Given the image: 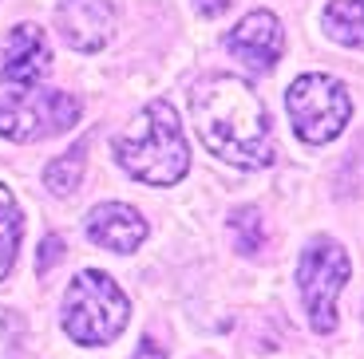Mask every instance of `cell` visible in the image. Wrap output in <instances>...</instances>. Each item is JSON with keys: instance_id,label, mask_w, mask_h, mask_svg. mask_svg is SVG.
<instances>
[{"instance_id": "1", "label": "cell", "mask_w": 364, "mask_h": 359, "mask_svg": "<svg viewBox=\"0 0 364 359\" xmlns=\"http://www.w3.org/2000/svg\"><path fill=\"white\" fill-rule=\"evenodd\" d=\"M191 115L194 131L214 158L242 166V170H262L273 162L269 118L246 79L214 75V79L198 83L191 95Z\"/></svg>"}, {"instance_id": "2", "label": "cell", "mask_w": 364, "mask_h": 359, "mask_svg": "<svg viewBox=\"0 0 364 359\" xmlns=\"http://www.w3.org/2000/svg\"><path fill=\"white\" fill-rule=\"evenodd\" d=\"M115 158L131 178L146 186H174L191 170V146L171 103L155 99L135 115L127 135L115 138Z\"/></svg>"}, {"instance_id": "3", "label": "cell", "mask_w": 364, "mask_h": 359, "mask_svg": "<svg viewBox=\"0 0 364 359\" xmlns=\"http://www.w3.org/2000/svg\"><path fill=\"white\" fill-rule=\"evenodd\" d=\"M131 320L127 292L100 269H83L68 285L64 297V332L80 348H107Z\"/></svg>"}, {"instance_id": "4", "label": "cell", "mask_w": 364, "mask_h": 359, "mask_svg": "<svg viewBox=\"0 0 364 359\" xmlns=\"http://www.w3.org/2000/svg\"><path fill=\"white\" fill-rule=\"evenodd\" d=\"M285 111H289L301 143L321 146L345 131L348 115H353V95L333 75H297L285 91Z\"/></svg>"}, {"instance_id": "5", "label": "cell", "mask_w": 364, "mask_h": 359, "mask_svg": "<svg viewBox=\"0 0 364 359\" xmlns=\"http://www.w3.org/2000/svg\"><path fill=\"white\" fill-rule=\"evenodd\" d=\"M348 277H353V260L333 237H313L305 245L297 265V285H301V300L309 308L313 332L325 336L337 328V297Z\"/></svg>"}, {"instance_id": "6", "label": "cell", "mask_w": 364, "mask_h": 359, "mask_svg": "<svg viewBox=\"0 0 364 359\" xmlns=\"http://www.w3.org/2000/svg\"><path fill=\"white\" fill-rule=\"evenodd\" d=\"M80 118V99L64 91L28 87L0 103V135L12 143H40V138L64 135Z\"/></svg>"}, {"instance_id": "7", "label": "cell", "mask_w": 364, "mask_h": 359, "mask_svg": "<svg viewBox=\"0 0 364 359\" xmlns=\"http://www.w3.org/2000/svg\"><path fill=\"white\" fill-rule=\"evenodd\" d=\"M55 28L68 48L100 52L115 32V9H111V0H64L55 9Z\"/></svg>"}, {"instance_id": "8", "label": "cell", "mask_w": 364, "mask_h": 359, "mask_svg": "<svg viewBox=\"0 0 364 359\" xmlns=\"http://www.w3.org/2000/svg\"><path fill=\"white\" fill-rule=\"evenodd\" d=\"M226 48H230V52H234L242 63L269 72L273 63L282 60V52H285L282 20L273 16V12H250V16L226 36Z\"/></svg>"}, {"instance_id": "9", "label": "cell", "mask_w": 364, "mask_h": 359, "mask_svg": "<svg viewBox=\"0 0 364 359\" xmlns=\"http://www.w3.org/2000/svg\"><path fill=\"white\" fill-rule=\"evenodd\" d=\"M52 52H48V40L36 24H20L9 32L4 40V67H0V79L12 83V87H36L44 79Z\"/></svg>"}, {"instance_id": "10", "label": "cell", "mask_w": 364, "mask_h": 359, "mask_svg": "<svg viewBox=\"0 0 364 359\" xmlns=\"http://www.w3.org/2000/svg\"><path fill=\"white\" fill-rule=\"evenodd\" d=\"M87 237L100 249L127 257L146 241V221L139 217V209L123 206V201H103L87 214Z\"/></svg>"}, {"instance_id": "11", "label": "cell", "mask_w": 364, "mask_h": 359, "mask_svg": "<svg viewBox=\"0 0 364 359\" xmlns=\"http://www.w3.org/2000/svg\"><path fill=\"white\" fill-rule=\"evenodd\" d=\"M321 24L337 44L364 48V0H328Z\"/></svg>"}, {"instance_id": "12", "label": "cell", "mask_w": 364, "mask_h": 359, "mask_svg": "<svg viewBox=\"0 0 364 359\" xmlns=\"http://www.w3.org/2000/svg\"><path fill=\"white\" fill-rule=\"evenodd\" d=\"M20 233H24V217H20V206H16V198H12V189L0 182V280L9 277L12 265H16Z\"/></svg>"}, {"instance_id": "13", "label": "cell", "mask_w": 364, "mask_h": 359, "mask_svg": "<svg viewBox=\"0 0 364 359\" xmlns=\"http://www.w3.org/2000/svg\"><path fill=\"white\" fill-rule=\"evenodd\" d=\"M83 166H87V143H75L68 154H60V158L48 162L44 170V186L52 189L55 198H68V194H75L83 182Z\"/></svg>"}, {"instance_id": "14", "label": "cell", "mask_w": 364, "mask_h": 359, "mask_svg": "<svg viewBox=\"0 0 364 359\" xmlns=\"http://www.w3.org/2000/svg\"><path fill=\"white\" fill-rule=\"evenodd\" d=\"M230 229H234V237H237V253H262L265 225H262V214H257V209H237Z\"/></svg>"}, {"instance_id": "15", "label": "cell", "mask_w": 364, "mask_h": 359, "mask_svg": "<svg viewBox=\"0 0 364 359\" xmlns=\"http://www.w3.org/2000/svg\"><path fill=\"white\" fill-rule=\"evenodd\" d=\"M60 257H64V241H60L55 233H52V237H44V245H40V257H36V272L44 277V272L52 269V265H55Z\"/></svg>"}, {"instance_id": "16", "label": "cell", "mask_w": 364, "mask_h": 359, "mask_svg": "<svg viewBox=\"0 0 364 359\" xmlns=\"http://www.w3.org/2000/svg\"><path fill=\"white\" fill-rule=\"evenodd\" d=\"M135 359H166V348L159 340H151V336H143V343H139Z\"/></svg>"}, {"instance_id": "17", "label": "cell", "mask_w": 364, "mask_h": 359, "mask_svg": "<svg viewBox=\"0 0 364 359\" xmlns=\"http://www.w3.org/2000/svg\"><path fill=\"white\" fill-rule=\"evenodd\" d=\"M194 4H198V9L206 12V16H218V12H226V9H230V0H194Z\"/></svg>"}]
</instances>
